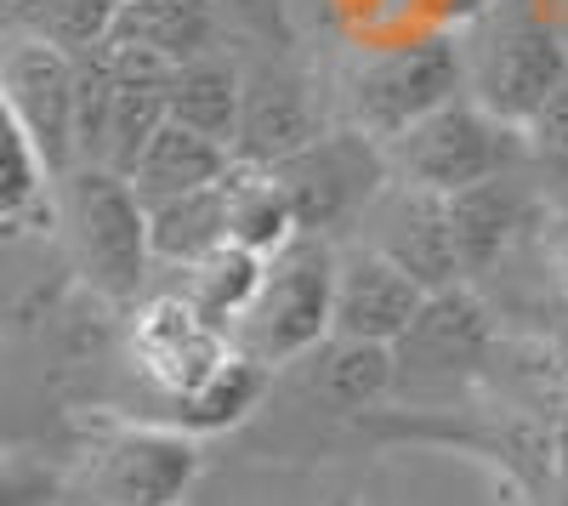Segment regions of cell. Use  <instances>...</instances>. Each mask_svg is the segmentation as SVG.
<instances>
[{
  "instance_id": "cell-27",
  "label": "cell",
  "mask_w": 568,
  "mask_h": 506,
  "mask_svg": "<svg viewBox=\"0 0 568 506\" xmlns=\"http://www.w3.org/2000/svg\"><path fill=\"white\" fill-rule=\"evenodd\" d=\"M557 280H562V296H568V222H562V240H557Z\"/></svg>"
},
{
  "instance_id": "cell-21",
  "label": "cell",
  "mask_w": 568,
  "mask_h": 506,
  "mask_svg": "<svg viewBox=\"0 0 568 506\" xmlns=\"http://www.w3.org/2000/svg\"><path fill=\"white\" fill-rule=\"evenodd\" d=\"M262 280H267V256L227 240L222 251L200 256L194 267H182V285H176V291H182L187 302H194L216 331H227V336H233V325H240L245 307L256 302Z\"/></svg>"
},
{
  "instance_id": "cell-5",
  "label": "cell",
  "mask_w": 568,
  "mask_h": 506,
  "mask_svg": "<svg viewBox=\"0 0 568 506\" xmlns=\"http://www.w3.org/2000/svg\"><path fill=\"white\" fill-rule=\"evenodd\" d=\"M568 80V45L535 12L484 18L466 45V91L506 125H529Z\"/></svg>"
},
{
  "instance_id": "cell-22",
  "label": "cell",
  "mask_w": 568,
  "mask_h": 506,
  "mask_svg": "<svg viewBox=\"0 0 568 506\" xmlns=\"http://www.w3.org/2000/svg\"><path fill=\"white\" fill-rule=\"evenodd\" d=\"M165 120H171V91H149V85H125V80H120L98 165H109V171L131 176V171H136V160L149 154V143L160 136V125H165Z\"/></svg>"
},
{
  "instance_id": "cell-20",
  "label": "cell",
  "mask_w": 568,
  "mask_h": 506,
  "mask_svg": "<svg viewBox=\"0 0 568 506\" xmlns=\"http://www.w3.org/2000/svg\"><path fill=\"white\" fill-rule=\"evenodd\" d=\"M149 227H154V262H171V267H194L200 256L222 251L227 245V176L211 182V189L149 205Z\"/></svg>"
},
{
  "instance_id": "cell-1",
  "label": "cell",
  "mask_w": 568,
  "mask_h": 506,
  "mask_svg": "<svg viewBox=\"0 0 568 506\" xmlns=\"http://www.w3.org/2000/svg\"><path fill=\"white\" fill-rule=\"evenodd\" d=\"M58 227L80 285L109 302V307H136L149 291L154 267V227L149 205L131 189V176L109 165H74L58 182Z\"/></svg>"
},
{
  "instance_id": "cell-25",
  "label": "cell",
  "mask_w": 568,
  "mask_h": 506,
  "mask_svg": "<svg viewBox=\"0 0 568 506\" xmlns=\"http://www.w3.org/2000/svg\"><path fill=\"white\" fill-rule=\"evenodd\" d=\"M45 12H52V0H0L7 34H45Z\"/></svg>"
},
{
  "instance_id": "cell-13",
  "label": "cell",
  "mask_w": 568,
  "mask_h": 506,
  "mask_svg": "<svg viewBox=\"0 0 568 506\" xmlns=\"http://www.w3.org/2000/svg\"><path fill=\"white\" fill-rule=\"evenodd\" d=\"M535 182H529V165L524 171H506V176H489V182H471V189L449 194V222H455V245H460V267L466 280L489 273L517 240L524 227L535 222Z\"/></svg>"
},
{
  "instance_id": "cell-10",
  "label": "cell",
  "mask_w": 568,
  "mask_h": 506,
  "mask_svg": "<svg viewBox=\"0 0 568 506\" xmlns=\"http://www.w3.org/2000/svg\"><path fill=\"white\" fill-rule=\"evenodd\" d=\"M369 240L382 256H393L409 280H420L426 291H449L466 285V267H460V245H455V222H449V194L433 189H415V182L393 176L375 205L364 211Z\"/></svg>"
},
{
  "instance_id": "cell-19",
  "label": "cell",
  "mask_w": 568,
  "mask_h": 506,
  "mask_svg": "<svg viewBox=\"0 0 568 506\" xmlns=\"http://www.w3.org/2000/svg\"><path fill=\"white\" fill-rule=\"evenodd\" d=\"M267 382H273L267 364L233 347V358L222 364V371H216L200 393H187V398L165 404V422L182 427V433H194V438H205V433H227V427H240L251 409L262 404Z\"/></svg>"
},
{
  "instance_id": "cell-6",
  "label": "cell",
  "mask_w": 568,
  "mask_h": 506,
  "mask_svg": "<svg viewBox=\"0 0 568 506\" xmlns=\"http://www.w3.org/2000/svg\"><path fill=\"white\" fill-rule=\"evenodd\" d=\"M278 182L291 189L302 234H347L364 222V211L375 205V194L393 182L387 149L364 136L358 125L347 131H318L302 154H291L284 165H273Z\"/></svg>"
},
{
  "instance_id": "cell-18",
  "label": "cell",
  "mask_w": 568,
  "mask_h": 506,
  "mask_svg": "<svg viewBox=\"0 0 568 506\" xmlns=\"http://www.w3.org/2000/svg\"><path fill=\"white\" fill-rule=\"evenodd\" d=\"M240 114H245V69L227 63L222 52H205L182 63L171 80V120L194 125L216 143H240Z\"/></svg>"
},
{
  "instance_id": "cell-2",
  "label": "cell",
  "mask_w": 568,
  "mask_h": 506,
  "mask_svg": "<svg viewBox=\"0 0 568 506\" xmlns=\"http://www.w3.org/2000/svg\"><path fill=\"white\" fill-rule=\"evenodd\" d=\"M336 262L342 251L324 234H296L278 256H267V280L245 318L233 325V347L262 358L267 371L296 364L336 336Z\"/></svg>"
},
{
  "instance_id": "cell-17",
  "label": "cell",
  "mask_w": 568,
  "mask_h": 506,
  "mask_svg": "<svg viewBox=\"0 0 568 506\" xmlns=\"http://www.w3.org/2000/svg\"><path fill=\"white\" fill-rule=\"evenodd\" d=\"M296 234H302V216H296L291 189L278 182V171L233 160V171H227V240L245 251H262V256H278Z\"/></svg>"
},
{
  "instance_id": "cell-4",
  "label": "cell",
  "mask_w": 568,
  "mask_h": 506,
  "mask_svg": "<svg viewBox=\"0 0 568 506\" xmlns=\"http://www.w3.org/2000/svg\"><path fill=\"white\" fill-rule=\"evenodd\" d=\"M455 98H466V45L455 34H415L404 45H387L347 80V114L382 149Z\"/></svg>"
},
{
  "instance_id": "cell-8",
  "label": "cell",
  "mask_w": 568,
  "mask_h": 506,
  "mask_svg": "<svg viewBox=\"0 0 568 506\" xmlns=\"http://www.w3.org/2000/svg\"><path fill=\"white\" fill-rule=\"evenodd\" d=\"M200 473L194 433L171 422H120L91 438L85 495L91 506H176Z\"/></svg>"
},
{
  "instance_id": "cell-7",
  "label": "cell",
  "mask_w": 568,
  "mask_h": 506,
  "mask_svg": "<svg viewBox=\"0 0 568 506\" xmlns=\"http://www.w3.org/2000/svg\"><path fill=\"white\" fill-rule=\"evenodd\" d=\"M125 358H131V371L160 393V404H176L187 393H200L233 358V336L216 331L182 291H160V296H142L131 307Z\"/></svg>"
},
{
  "instance_id": "cell-23",
  "label": "cell",
  "mask_w": 568,
  "mask_h": 506,
  "mask_svg": "<svg viewBox=\"0 0 568 506\" xmlns=\"http://www.w3.org/2000/svg\"><path fill=\"white\" fill-rule=\"evenodd\" d=\"M398 382V358L382 342H336L329 336V364H324V387L342 409H364Z\"/></svg>"
},
{
  "instance_id": "cell-9",
  "label": "cell",
  "mask_w": 568,
  "mask_h": 506,
  "mask_svg": "<svg viewBox=\"0 0 568 506\" xmlns=\"http://www.w3.org/2000/svg\"><path fill=\"white\" fill-rule=\"evenodd\" d=\"M0 103L7 120L23 125V136L45 154L52 176L63 182L80 165L74 143V52L40 34H12L7 63H0Z\"/></svg>"
},
{
  "instance_id": "cell-3",
  "label": "cell",
  "mask_w": 568,
  "mask_h": 506,
  "mask_svg": "<svg viewBox=\"0 0 568 506\" xmlns=\"http://www.w3.org/2000/svg\"><path fill=\"white\" fill-rule=\"evenodd\" d=\"M387 165H393V176L415 182V189L460 194L471 182L524 171L529 165V136H524V125H506L500 114H489L466 91V98L444 103L438 114H426L420 125H409L404 136H393Z\"/></svg>"
},
{
  "instance_id": "cell-24",
  "label": "cell",
  "mask_w": 568,
  "mask_h": 506,
  "mask_svg": "<svg viewBox=\"0 0 568 506\" xmlns=\"http://www.w3.org/2000/svg\"><path fill=\"white\" fill-rule=\"evenodd\" d=\"M524 136H529V165L568 182V80H562L557 98L524 125Z\"/></svg>"
},
{
  "instance_id": "cell-11",
  "label": "cell",
  "mask_w": 568,
  "mask_h": 506,
  "mask_svg": "<svg viewBox=\"0 0 568 506\" xmlns=\"http://www.w3.org/2000/svg\"><path fill=\"white\" fill-rule=\"evenodd\" d=\"M426 291L420 280L382 256L375 245H353L342 251L336 262V342H382V347H398L404 331L420 318L426 307Z\"/></svg>"
},
{
  "instance_id": "cell-14",
  "label": "cell",
  "mask_w": 568,
  "mask_h": 506,
  "mask_svg": "<svg viewBox=\"0 0 568 506\" xmlns=\"http://www.w3.org/2000/svg\"><path fill=\"white\" fill-rule=\"evenodd\" d=\"M318 136L307 85L291 69H251L245 74V114H240V143L233 160L240 165H284L291 154H302Z\"/></svg>"
},
{
  "instance_id": "cell-26",
  "label": "cell",
  "mask_w": 568,
  "mask_h": 506,
  "mask_svg": "<svg viewBox=\"0 0 568 506\" xmlns=\"http://www.w3.org/2000/svg\"><path fill=\"white\" fill-rule=\"evenodd\" d=\"M438 7H444L449 23H478V18H489L500 7V0H438Z\"/></svg>"
},
{
  "instance_id": "cell-16",
  "label": "cell",
  "mask_w": 568,
  "mask_h": 506,
  "mask_svg": "<svg viewBox=\"0 0 568 506\" xmlns=\"http://www.w3.org/2000/svg\"><path fill=\"white\" fill-rule=\"evenodd\" d=\"M109 40L149 45L171 63H194L205 52H222V18L216 0H120Z\"/></svg>"
},
{
  "instance_id": "cell-15",
  "label": "cell",
  "mask_w": 568,
  "mask_h": 506,
  "mask_svg": "<svg viewBox=\"0 0 568 506\" xmlns=\"http://www.w3.org/2000/svg\"><path fill=\"white\" fill-rule=\"evenodd\" d=\"M233 171V149L216 143V136L182 125V120H165L160 136L149 143V154L136 160L131 171V189L142 194V205H160V200H176V194H194V189H211Z\"/></svg>"
},
{
  "instance_id": "cell-12",
  "label": "cell",
  "mask_w": 568,
  "mask_h": 506,
  "mask_svg": "<svg viewBox=\"0 0 568 506\" xmlns=\"http://www.w3.org/2000/svg\"><path fill=\"white\" fill-rule=\"evenodd\" d=\"M489 347H495L489 307L471 296L466 285L433 291L426 307H420V318L393 347L398 382H455V376H471L489 358Z\"/></svg>"
}]
</instances>
